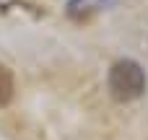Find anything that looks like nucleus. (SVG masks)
<instances>
[{
    "instance_id": "obj_1",
    "label": "nucleus",
    "mask_w": 148,
    "mask_h": 140,
    "mask_svg": "<svg viewBox=\"0 0 148 140\" xmlns=\"http://www.w3.org/2000/svg\"><path fill=\"white\" fill-rule=\"evenodd\" d=\"M146 70L140 68V62H135L130 57L117 60L107 73V91L120 104H130V101L140 99L146 94Z\"/></svg>"
},
{
    "instance_id": "obj_2",
    "label": "nucleus",
    "mask_w": 148,
    "mask_h": 140,
    "mask_svg": "<svg viewBox=\"0 0 148 140\" xmlns=\"http://www.w3.org/2000/svg\"><path fill=\"white\" fill-rule=\"evenodd\" d=\"M13 94H16V81H13V73L10 68H5L0 62V109L8 107L13 101Z\"/></svg>"
},
{
    "instance_id": "obj_3",
    "label": "nucleus",
    "mask_w": 148,
    "mask_h": 140,
    "mask_svg": "<svg viewBox=\"0 0 148 140\" xmlns=\"http://www.w3.org/2000/svg\"><path fill=\"white\" fill-rule=\"evenodd\" d=\"M88 3H94V0H70V3H68V13H70V16H78ZM96 3H101V0H96Z\"/></svg>"
}]
</instances>
